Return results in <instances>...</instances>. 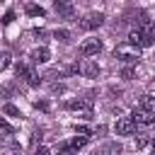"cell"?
I'll use <instances>...</instances> for the list:
<instances>
[{
    "instance_id": "13",
    "label": "cell",
    "mask_w": 155,
    "mask_h": 155,
    "mask_svg": "<svg viewBox=\"0 0 155 155\" xmlns=\"http://www.w3.org/2000/svg\"><path fill=\"white\" fill-rule=\"evenodd\" d=\"M24 80H27L29 87H39V85H41V78H39V73H34V70H27Z\"/></svg>"
},
{
    "instance_id": "20",
    "label": "cell",
    "mask_w": 155,
    "mask_h": 155,
    "mask_svg": "<svg viewBox=\"0 0 155 155\" xmlns=\"http://www.w3.org/2000/svg\"><path fill=\"white\" fill-rule=\"evenodd\" d=\"M53 36H56L58 41H68V39H70V31H68V29H56Z\"/></svg>"
},
{
    "instance_id": "24",
    "label": "cell",
    "mask_w": 155,
    "mask_h": 155,
    "mask_svg": "<svg viewBox=\"0 0 155 155\" xmlns=\"http://www.w3.org/2000/svg\"><path fill=\"white\" fill-rule=\"evenodd\" d=\"M65 92V85H51V94H61Z\"/></svg>"
},
{
    "instance_id": "3",
    "label": "cell",
    "mask_w": 155,
    "mask_h": 155,
    "mask_svg": "<svg viewBox=\"0 0 155 155\" xmlns=\"http://www.w3.org/2000/svg\"><path fill=\"white\" fill-rule=\"evenodd\" d=\"M104 24V15L102 12H87L82 19H80V29H97V27H102Z\"/></svg>"
},
{
    "instance_id": "22",
    "label": "cell",
    "mask_w": 155,
    "mask_h": 155,
    "mask_svg": "<svg viewBox=\"0 0 155 155\" xmlns=\"http://www.w3.org/2000/svg\"><path fill=\"white\" fill-rule=\"evenodd\" d=\"M10 65V53H0V70H5Z\"/></svg>"
},
{
    "instance_id": "4",
    "label": "cell",
    "mask_w": 155,
    "mask_h": 155,
    "mask_svg": "<svg viewBox=\"0 0 155 155\" xmlns=\"http://www.w3.org/2000/svg\"><path fill=\"white\" fill-rule=\"evenodd\" d=\"M128 44H133L138 48H148V46H153V39L145 31H140V29H131L128 31Z\"/></svg>"
},
{
    "instance_id": "12",
    "label": "cell",
    "mask_w": 155,
    "mask_h": 155,
    "mask_svg": "<svg viewBox=\"0 0 155 155\" xmlns=\"http://www.w3.org/2000/svg\"><path fill=\"white\" fill-rule=\"evenodd\" d=\"M140 107H143L145 111L155 114V97H153V94H143V97H140Z\"/></svg>"
},
{
    "instance_id": "17",
    "label": "cell",
    "mask_w": 155,
    "mask_h": 155,
    "mask_svg": "<svg viewBox=\"0 0 155 155\" xmlns=\"http://www.w3.org/2000/svg\"><path fill=\"white\" fill-rule=\"evenodd\" d=\"M75 153H78V150H75L70 143H61V145H58V155H75Z\"/></svg>"
},
{
    "instance_id": "11",
    "label": "cell",
    "mask_w": 155,
    "mask_h": 155,
    "mask_svg": "<svg viewBox=\"0 0 155 155\" xmlns=\"http://www.w3.org/2000/svg\"><path fill=\"white\" fill-rule=\"evenodd\" d=\"M31 58H34V63H46V61L51 58V53H48L46 46H41V48H36V51L31 53Z\"/></svg>"
},
{
    "instance_id": "15",
    "label": "cell",
    "mask_w": 155,
    "mask_h": 155,
    "mask_svg": "<svg viewBox=\"0 0 155 155\" xmlns=\"http://www.w3.org/2000/svg\"><path fill=\"white\" fill-rule=\"evenodd\" d=\"M2 114H7V116H22V111H19L15 104H10V102L2 107Z\"/></svg>"
},
{
    "instance_id": "10",
    "label": "cell",
    "mask_w": 155,
    "mask_h": 155,
    "mask_svg": "<svg viewBox=\"0 0 155 155\" xmlns=\"http://www.w3.org/2000/svg\"><path fill=\"white\" fill-rule=\"evenodd\" d=\"M80 73H82L85 78H97V75H99V65H97L94 61H85L82 68H80Z\"/></svg>"
},
{
    "instance_id": "16",
    "label": "cell",
    "mask_w": 155,
    "mask_h": 155,
    "mask_svg": "<svg viewBox=\"0 0 155 155\" xmlns=\"http://www.w3.org/2000/svg\"><path fill=\"white\" fill-rule=\"evenodd\" d=\"M87 140H90V136H85V133H80V138H78V136H75V138H73V140H70V145H73V148H75V150H78V148H82V145H85V143H87Z\"/></svg>"
},
{
    "instance_id": "18",
    "label": "cell",
    "mask_w": 155,
    "mask_h": 155,
    "mask_svg": "<svg viewBox=\"0 0 155 155\" xmlns=\"http://www.w3.org/2000/svg\"><path fill=\"white\" fill-rule=\"evenodd\" d=\"M140 31H145V34H148L150 39H155V22H143Z\"/></svg>"
},
{
    "instance_id": "14",
    "label": "cell",
    "mask_w": 155,
    "mask_h": 155,
    "mask_svg": "<svg viewBox=\"0 0 155 155\" xmlns=\"http://www.w3.org/2000/svg\"><path fill=\"white\" fill-rule=\"evenodd\" d=\"M27 15H29V17H44L46 10H44L41 5H27Z\"/></svg>"
},
{
    "instance_id": "26",
    "label": "cell",
    "mask_w": 155,
    "mask_h": 155,
    "mask_svg": "<svg viewBox=\"0 0 155 155\" xmlns=\"http://www.w3.org/2000/svg\"><path fill=\"white\" fill-rule=\"evenodd\" d=\"M36 155H51V150H48L46 145H39V148H36Z\"/></svg>"
},
{
    "instance_id": "28",
    "label": "cell",
    "mask_w": 155,
    "mask_h": 155,
    "mask_svg": "<svg viewBox=\"0 0 155 155\" xmlns=\"http://www.w3.org/2000/svg\"><path fill=\"white\" fill-rule=\"evenodd\" d=\"M0 145H2V136H0Z\"/></svg>"
},
{
    "instance_id": "5",
    "label": "cell",
    "mask_w": 155,
    "mask_h": 155,
    "mask_svg": "<svg viewBox=\"0 0 155 155\" xmlns=\"http://www.w3.org/2000/svg\"><path fill=\"white\" fill-rule=\"evenodd\" d=\"M131 119L138 124V126H155V114H150V111H145L143 107H138V109H133V114H131Z\"/></svg>"
},
{
    "instance_id": "7",
    "label": "cell",
    "mask_w": 155,
    "mask_h": 155,
    "mask_svg": "<svg viewBox=\"0 0 155 155\" xmlns=\"http://www.w3.org/2000/svg\"><path fill=\"white\" fill-rule=\"evenodd\" d=\"M99 48H102V41H99V39H85V41L80 44V56H85V58H87V56H94Z\"/></svg>"
},
{
    "instance_id": "1",
    "label": "cell",
    "mask_w": 155,
    "mask_h": 155,
    "mask_svg": "<svg viewBox=\"0 0 155 155\" xmlns=\"http://www.w3.org/2000/svg\"><path fill=\"white\" fill-rule=\"evenodd\" d=\"M114 56H116L119 61H124V63H138V58H140V48L133 46V44H128V46H116Z\"/></svg>"
},
{
    "instance_id": "19",
    "label": "cell",
    "mask_w": 155,
    "mask_h": 155,
    "mask_svg": "<svg viewBox=\"0 0 155 155\" xmlns=\"http://www.w3.org/2000/svg\"><path fill=\"white\" fill-rule=\"evenodd\" d=\"M0 133H5V136H12V133H15V128H12L2 116H0Z\"/></svg>"
},
{
    "instance_id": "9",
    "label": "cell",
    "mask_w": 155,
    "mask_h": 155,
    "mask_svg": "<svg viewBox=\"0 0 155 155\" xmlns=\"http://www.w3.org/2000/svg\"><path fill=\"white\" fill-rule=\"evenodd\" d=\"M92 155H121V143L111 140V143H104L102 148H97Z\"/></svg>"
},
{
    "instance_id": "2",
    "label": "cell",
    "mask_w": 155,
    "mask_h": 155,
    "mask_svg": "<svg viewBox=\"0 0 155 155\" xmlns=\"http://www.w3.org/2000/svg\"><path fill=\"white\" fill-rule=\"evenodd\" d=\"M65 107H68L70 111H82L85 119L92 116V97H78V99H70Z\"/></svg>"
},
{
    "instance_id": "29",
    "label": "cell",
    "mask_w": 155,
    "mask_h": 155,
    "mask_svg": "<svg viewBox=\"0 0 155 155\" xmlns=\"http://www.w3.org/2000/svg\"><path fill=\"white\" fill-rule=\"evenodd\" d=\"M150 155H155V150H153V153H150Z\"/></svg>"
},
{
    "instance_id": "8",
    "label": "cell",
    "mask_w": 155,
    "mask_h": 155,
    "mask_svg": "<svg viewBox=\"0 0 155 155\" xmlns=\"http://www.w3.org/2000/svg\"><path fill=\"white\" fill-rule=\"evenodd\" d=\"M133 131H136V121H133L131 116H124V119L116 121V133H119V136H131Z\"/></svg>"
},
{
    "instance_id": "27",
    "label": "cell",
    "mask_w": 155,
    "mask_h": 155,
    "mask_svg": "<svg viewBox=\"0 0 155 155\" xmlns=\"http://www.w3.org/2000/svg\"><path fill=\"white\" fill-rule=\"evenodd\" d=\"M145 143H148V136H140V138H138V140H136V148H143V145H145Z\"/></svg>"
},
{
    "instance_id": "6",
    "label": "cell",
    "mask_w": 155,
    "mask_h": 155,
    "mask_svg": "<svg viewBox=\"0 0 155 155\" xmlns=\"http://www.w3.org/2000/svg\"><path fill=\"white\" fill-rule=\"evenodd\" d=\"M53 7H56V12H58L63 19H73V17H75V5H73L70 0H56Z\"/></svg>"
},
{
    "instance_id": "21",
    "label": "cell",
    "mask_w": 155,
    "mask_h": 155,
    "mask_svg": "<svg viewBox=\"0 0 155 155\" xmlns=\"http://www.w3.org/2000/svg\"><path fill=\"white\" fill-rule=\"evenodd\" d=\"M133 75H136L133 68H124V70H121V78H124V80H133Z\"/></svg>"
},
{
    "instance_id": "23",
    "label": "cell",
    "mask_w": 155,
    "mask_h": 155,
    "mask_svg": "<svg viewBox=\"0 0 155 155\" xmlns=\"http://www.w3.org/2000/svg\"><path fill=\"white\" fill-rule=\"evenodd\" d=\"M12 19H15V12H12V10H7V12H5V17H2V24H10Z\"/></svg>"
},
{
    "instance_id": "25",
    "label": "cell",
    "mask_w": 155,
    "mask_h": 155,
    "mask_svg": "<svg viewBox=\"0 0 155 155\" xmlns=\"http://www.w3.org/2000/svg\"><path fill=\"white\" fill-rule=\"evenodd\" d=\"M0 94H2V97L12 94V85H2V87H0Z\"/></svg>"
}]
</instances>
